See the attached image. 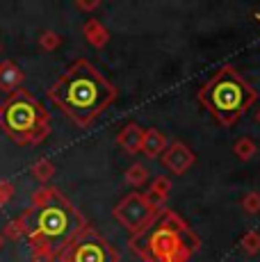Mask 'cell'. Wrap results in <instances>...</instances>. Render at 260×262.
<instances>
[{
  "label": "cell",
  "mask_w": 260,
  "mask_h": 262,
  "mask_svg": "<svg viewBox=\"0 0 260 262\" xmlns=\"http://www.w3.org/2000/svg\"><path fill=\"white\" fill-rule=\"evenodd\" d=\"M117 96V87L89 59H76L48 89V98L78 128H89Z\"/></svg>",
  "instance_id": "cell-1"
},
{
  "label": "cell",
  "mask_w": 260,
  "mask_h": 262,
  "mask_svg": "<svg viewBox=\"0 0 260 262\" xmlns=\"http://www.w3.org/2000/svg\"><path fill=\"white\" fill-rule=\"evenodd\" d=\"M30 244H51L59 249L69 244L89 224L82 212L53 185H44L32 194V205L23 212Z\"/></svg>",
  "instance_id": "cell-2"
},
{
  "label": "cell",
  "mask_w": 260,
  "mask_h": 262,
  "mask_svg": "<svg viewBox=\"0 0 260 262\" xmlns=\"http://www.w3.org/2000/svg\"><path fill=\"white\" fill-rule=\"evenodd\" d=\"M130 251L144 262H189L201 249V237L174 210L160 216L137 237H130Z\"/></svg>",
  "instance_id": "cell-3"
},
{
  "label": "cell",
  "mask_w": 260,
  "mask_h": 262,
  "mask_svg": "<svg viewBox=\"0 0 260 262\" xmlns=\"http://www.w3.org/2000/svg\"><path fill=\"white\" fill-rule=\"evenodd\" d=\"M258 94L233 67L219 69L199 89V103L224 128L235 125L256 105Z\"/></svg>",
  "instance_id": "cell-4"
},
{
  "label": "cell",
  "mask_w": 260,
  "mask_h": 262,
  "mask_svg": "<svg viewBox=\"0 0 260 262\" xmlns=\"http://www.w3.org/2000/svg\"><path fill=\"white\" fill-rule=\"evenodd\" d=\"M0 130L18 146H37L51 135V117L32 94L16 89L0 105Z\"/></svg>",
  "instance_id": "cell-5"
},
{
  "label": "cell",
  "mask_w": 260,
  "mask_h": 262,
  "mask_svg": "<svg viewBox=\"0 0 260 262\" xmlns=\"http://www.w3.org/2000/svg\"><path fill=\"white\" fill-rule=\"evenodd\" d=\"M57 258L62 262H119V253L94 226L87 224L64 249H59Z\"/></svg>",
  "instance_id": "cell-6"
},
{
  "label": "cell",
  "mask_w": 260,
  "mask_h": 262,
  "mask_svg": "<svg viewBox=\"0 0 260 262\" xmlns=\"http://www.w3.org/2000/svg\"><path fill=\"white\" fill-rule=\"evenodd\" d=\"M160 212H162V208L148 201L144 191H130L112 208L114 221H119L128 230L130 237L142 235L160 216Z\"/></svg>",
  "instance_id": "cell-7"
},
{
  "label": "cell",
  "mask_w": 260,
  "mask_h": 262,
  "mask_svg": "<svg viewBox=\"0 0 260 262\" xmlns=\"http://www.w3.org/2000/svg\"><path fill=\"white\" fill-rule=\"evenodd\" d=\"M160 160H162L164 169H169L174 176H183L197 164V153L185 142H181V139H174V142L167 144V148L162 150Z\"/></svg>",
  "instance_id": "cell-8"
},
{
  "label": "cell",
  "mask_w": 260,
  "mask_h": 262,
  "mask_svg": "<svg viewBox=\"0 0 260 262\" xmlns=\"http://www.w3.org/2000/svg\"><path fill=\"white\" fill-rule=\"evenodd\" d=\"M142 139H144V128L135 121L126 123L117 135V144L126 150L128 155H137L139 148H142Z\"/></svg>",
  "instance_id": "cell-9"
},
{
  "label": "cell",
  "mask_w": 260,
  "mask_h": 262,
  "mask_svg": "<svg viewBox=\"0 0 260 262\" xmlns=\"http://www.w3.org/2000/svg\"><path fill=\"white\" fill-rule=\"evenodd\" d=\"M164 148H167V137H164L160 130H156V128L144 130V139H142V148H139V153L146 155L148 160H156V158L162 155Z\"/></svg>",
  "instance_id": "cell-10"
},
{
  "label": "cell",
  "mask_w": 260,
  "mask_h": 262,
  "mask_svg": "<svg viewBox=\"0 0 260 262\" xmlns=\"http://www.w3.org/2000/svg\"><path fill=\"white\" fill-rule=\"evenodd\" d=\"M82 34H84V39H87V43L89 46H94V48H105L107 46V41H110V32H107V28L98 21V18H87L82 25Z\"/></svg>",
  "instance_id": "cell-11"
},
{
  "label": "cell",
  "mask_w": 260,
  "mask_h": 262,
  "mask_svg": "<svg viewBox=\"0 0 260 262\" xmlns=\"http://www.w3.org/2000/svg\"><path fill=\"white\" fill-rule=\"evenodd\" d=\"M23 71L14 62H3L0 64V89L7 94H14L16 89H21L23 84Z\"/></svg>",
  "instance_id": "cell-12"
},
{
  "label": "cell",
  "mask_w": 260,
  "mask_h": 262,
  "mask_svg": "<svg viewBox=\"0 0 260 262\" xmlns=\"http://www.w3.org/2000/svg\"><path fill=\"white\" fill-rule=\"evenodd\" d=\"M169 191H171V180L167 176H156L153 180H148V189L144 191L148 201H153L156 205L162 208V203L169 199Z\"/></svg>",
  "instance_id": "cell-13"
},
{
  "label": "cell",
  "mask_w": 260,
  "mask_h": 262,
  "mask_svg": "<svg viewBox=\"0 0 260 262\" xmlns=\"http://www.w3.org/2000/svg\"><path fill=\"white\" fill-rule=\"evenodd\" d=\"M30 173H32V178L39 180V183H41V187H44V185H48V183L53 180V176H55V164L51 162V160L41 158V160H37V162L32 164Z\"/></svg>",
  "instance_id": "cell-14"
},
{
  "label": "cell",
  "mask_w": 260,
  "mask_h": 262,
  "mask_svg": "<svg viewBox=\"0 0 260 262\" xmlns=\"http://www.w3.org/2000/svg\"><path fill=\"white\" fill-rule=\"evenodd\" d=\"M126 183L133 187L135 191H139L144 187V185H148V169L144 167V164H133V167H128L126 171Z\"/></svg>",
  "instance_id": "cell-15"
},
{
  "label": "cell",
  "mask_w": 260,
  "mask_h": 262,
  "mask_svg": "<svg viewBox=\"0 0 260 262\" xmlns=\"http://www.w3.org/2000/svg\"><path fill=\"white\" fill-rule=\"evenodd\" d=\"M28 235V224H26V216H16V219H12L7 226H5V230H3V237H7V239H14V242H18V239H23Z\"/></svg>",
  "instance_id": "cell-16"
},
{
  "label": "cell",
  "mask_w": 260,
  "mask_h": 262,
  "mask_svg": "<svg viewBox=\"0 0 260 262\" xmlns=\"http://www.w3.org/2000/svg\"><path fill=\"white\" fill-rule=\"evenodd\" d=\"M233 153L237 155L242 162H247V160H251L253 155H256V142H253L251 137H240L237 142L233 144Z\"/></svg>",
  "instance_id": "cell-17"
},
{
  "label": "cell",
  "mask_w": 260,
  "mask_h": 262,
  "mask_svg": "<svg viewBox=\"0 0 260 262\" xmlns=\"http://www.w3.org/2000/svg\"><path fill=\"white\" fill-rule=\"evenodd\" d=\"M240 249H242L249 258L258 255L260 253V233L258 230H249V233H244L242 239H240Z\"/></svg>",
  "instance_id": "cell-18"
},
{
  "label": "cell",
  "mask_w": 260,
  "mask_h": 262,
  "mask_svg": "<svg viewBox=\"0 0 260 262\" xmlns=\"http://www.w3.org/2000/svg\"><path fill=\"white\" fill-rule=\"evenodd\" d=\"M30 258H32V262H55L57 260V251L51 244H34Z\"/></svg>",
  "instance_id": "cell-19"
},
{
  "label": "cell",
  "mask_w": 260,
  "mask_h": 262,
  "mask_svg": "<svg viewBox=\"0 0 260 262\" xmlns=\"http://www.w3.org/2000/svg\"><path fill=\"white\" fill-rule=\"evenodd\" d=\"M62 34L53 32V30H44L41 34H39V46H41L44 50H48V53H53V50H57L59 46H62Z\"/></svg>",
  "instance_id": "cell-20"
},
{
  "label": "cell",
  "mask_w": 260,
  "mask_h": 262,
  "mask_svg": "<svg viewBox=\"0 0 260 262\" xmlns=\"http://www.w3.org/2000/svg\"><path fill=\"white\" fill-rule=\"evenodd\" d=\"M242 210L247 214H258L260 212V194L258 191H249L242 196Z\"/></svg>",
  "instance_id": "cell-21"
},
{
  "label": "cell",
  "mask_w": 260,
  "mask_h": 262,
  "mask_svg": "<svg viewBox=\"0 0 260 262\" xmlns=\"http://www.w3.org/2000/svg\"><path fill=\"white\" fill-rule=\"evenodd\" d=\"M14 199V185L9 180H0V208Z\"/></svg>",
  "instance_id": "cell-22"
},
{
  "label": "cell",
  "mask_w": 260,
  "mask_h": 262,
  "mask_svg": "<svg viewBox=\"0 0 260 262\" xmlns=\"http://www.w3.org/2000/svg\"><path fill=\"white\" fill-rule=\"evenodd\" d=\"M76 7L80 12H94V9L101 7V0H78Z\"/></svg>",
  "instance_id": "cell-23"
},
{
  "label": "cell",
  "mask_w": 260,
  "mask_h": 262,
  "mask_svg": "<svg viewBox=\"0 0 260 262\" xmlns=\"http://www.w3.org/2000/svg\"><path fill=\"white\" fill-rule=\"evenodd\" d=\"M256 121H258V123H260V110H258V112H256Z\"/></svg>",
  "instance_id": "cell-24"
},
{
  "label": "cell",
  "mask_w": 260,
  "mask_h": 262,
  "mask_svg": "<svg viewBox=\"0 0 260 262\" xmlns=\"http://www.w3.org/2000/svg\"><path fill=\"white\" fill-rule=\"evenodd\" d=\"M3 242H5V237H3V235H0V249H3Z\"/></svg>",
  "instance_id": "cell-25"
}]
</instances>
